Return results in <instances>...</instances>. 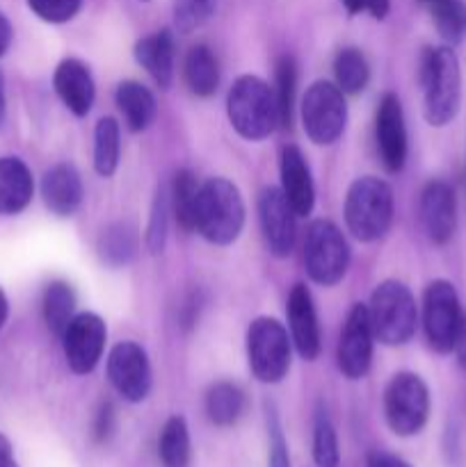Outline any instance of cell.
<instances>
[{
    "mask_svg": "<svg viewBox=\"0 0 466 467\" xmlns=\"http://www.w3.org/2000/svg\"><path fill=\"white\" fill-rule=\"evenodd\" d=\"M245 226V201L227 178H210L199 187L195 231L215 246H228Z\"/></svg>",
    "mask_w": 466,
    "mask_h": 467,
    "instance_id": "cell-1",
    "label": "cell"
},
{
    "mask_svg": "<svg viewBox=\"0 0 466 467\" xmlns=\"http://www.w3.org/2000/svg\"><path fill=\"white\" fill-rule=\"evenodd\" d=\"M423 112L432 126H446L455 119L461 99V73L455 50L448 46L425 48L420 57Z\"/></svg>",
    "mask_w": 466,
    "mask_h": 467,
    "instance_id": "cell-2",
    "label": "cell"
},
{
    "mask_svg": "<svg viewBox=\"0 0 466 467\" xmlns=\"http://www.w3.org/2000/svg\"><path fill=\"white\" fill-rule=\"evenodd\" d=\"M228 121L240 137L260 141L279 126L274 89L256 76H240L233 82L227 99Z\"/></svg>",
    "mask_w": 466,
    "mask_h": 467,
    "instance_id": "cell-3",
    "label": "cell"
},
{
    "mask_svg": "<svg viewBox=\"0 0 466 467\" xmlns=\"http://www.w3.org/2000/svg\"><path fill=\"white\" fill-rule=\"evenodd\" d=\"M347 231L359 242H375L387 235L393 222V192L384 181L364 176L355 181L345 196Z\"/></svg>",
    "mask_w": 466,
    "mask_h": 467,
    "instance_id": "cell-4",
    "label": "cell"
},
{
    "mask_svg": "<svg viewBox=\"0 0 466 467\" xmlns=\"http://www.w3.org/2000/svg\"><path fill=\"white\" fill-rule=\"evenodd\" d=\"M375 340L387 347H400L411 340L418 324V308L409 287L400 281H384L375 287L368 304Z\"/></svg>",
    "mask_w": 466,
    "mask_h": 467,
    "instance_id": "cell-5",
    "label": "cell"
},
{
    "mask_svg": "<svg viewBox=\"0 0 466 467\" xmlns=\"http://www.w3.org/2000/svg\"><path fill=\"white\" fill-rule=\"evenodd\" d=\"M384 418L396 436H416L428 424L429 390L420 377L400 372L384 390Z\"/></svg>",
    "mask_w": 466,
    "mask_h": 467,
    "instance_id": "cell-6",
    "label": "cell"
},
{
    "mask_svg": "<svg viewBox=\"0 0 466 467\" xmlns=\"http://www.w3.org/2000/svg\"><path fill=\"white\" fill-rule=\"evenodd\" d=\"M304 265L311 281L318 285H336L350 267V246L341 228L327 219H315L306 231Z\"/></svg>",
    "mask_w": 466,
    "mask_h": 467,
    "instance_id": "cell-7",
    "label": "cell"
},
{
    "mask_svg": "<svg viewBox=\"0 0 466 467\" xmlns=\"http://www.w3.org/2000/svg\"><path fill=\"white\" fill-rule=\"evenodd\" d=\"M247 360L260 383H279L291 369V340L283 324L259 317L247 331Z\"/></svg>",
    "mask_w": 466,
    "mask_h": 467,
    "instance_id": "cell-8",
    "label": "cell"
},
{
    "mask_svg": "<svg viewBox=\"0 0 466 467\" xmlns=\"http://www.w3.org/2000/svg\"><path fill=\"white\" fill-rule=\"evenodd\" d=\"M302 123L309 140L318 146L338 141L347 123L345 94L327 80H318L306 89L302 99Z\"/></svg>",
    "mask_w": 466,
    "mask_h": 467,
    "instance_id": "cell-9",
    "label": "cell"
},
{
    "mask_svg": "<svg viewBox=\"0 0 466 467\" xmlns=\"http://www.w3.org/2000/svg\"><path fill=\"white\" fill-rule=\"evenodd\" d=\"M464 310L455 287L448 281H432L423 296V328L428 345L437 354H450L460 333Z\"/></svg>",
    "mask_w": 466,
    "mask_h": 467,
    "instance_id": "cell-10",
    "label": "cell"
},
{
    "mask_svg": "<svg viewBox=\"0 0 466 467\" xmlns=\"http://www.w3.org/2000/svg\"><path fill=\"white\" fill-rule=\"evenodd\" d=\"M108 379L114 390L131 404H140L149 397L154 374L149 356L137 342H119L108 356Z\"/></svg>",
    "mask_w": 466,
    "mask_h": 467,
    "instance_id": "cell-11",
    "label": "cell"
},
{
    "mask_svg": "<svg viewBox=\"0 0 466 467\" xmlns=\"http://www.w3.org/2000/svg\"><path fill=\"white\" fill-rule=\"evenodd\" d=\"M373 342L375 333L370 327L368 317V306L355 304L347 313L345 324H343L341 340H338V369L343 377L352 379H364L368 374L370 363H373Z\"/></svg>",
    "mask_w": 466,
    "mask_h": 467,
    "instance_id": "cell-12",
    "label": "cell"
},
{
    "mask_svg": "<svg viewBox=\"0 0 466 467\" xmlns=\"http://www.w3.org/2000/svg\"><path fill=\"white\" fill-rule=\"evenodd\" d=\"M108 328L105 322L94 313H80L69 322L62 333L64 358L73 374H90L103 356Z\"/></svg>",
    "mask_w": 466,
    "mask_h": 467,
    "instance_id": "cell-13",
    "label": "cell"
},
{
    "mask_svg": "<svg viewBox=\"0 0 466 467\" xmlns=\"http://www.w3.org/2000/svg\"><path fill=\"white\" fill-rule=\"evenodd\" d=\"M259 219L265 244L274 258H286L292 254L297 235V214L281 187H265L259 196Z\"/></svg>",
    "mask_w": 466,
    "mask_h": 467,
    "instance_id": "cell-14",
    "label": "cell"
},
{
    "mask_svg": "<svg viewBox=\"0 0 466 467\" xmlns=\"http://www.w3.org/2000/svg\"><path fill=\"white\" fill-rule=\"evenodd\" d=\"M375 141L384 169L391 173L402 171L407 162V126L402 103L396 94L387 91L379 99L375 117Z\"/></svg>",
    "mask_w": 466,
    "mask_h": 467,
    "instance_id": "cell-15",
    "label": "cell"
},
{
    "mask_svg": "<svg viewBox=\"0 0 466 467\" xmlns=\"http://www.w3.org/2000/svg\"><path fill=\"white\" fill-rule=\"evenodd\" d=\"M420 223L434 244H446L457 231L455 190L443 181H429L420 192Z\"/></svg>",
    "mask_w": 466,
    "mask_h": 467,
    "instance_id": "cell-16",
    "label": "cell"
},
{
    "mask_svg": "<svg viewBox=\"0 0 466 467\" xmlns=\"http://www.w3.org/2000/svg\"><path fill=\"white\" fill-rule=\"evenodd\" d=\"M292 345L304 360H315L320 354V327L309 287L297 283L286 306Z\"/></svg>",
    "mask_w": 466,
    "mask_h": 467,
    "instance_id": "cell-17",
    "label": "cell"
},
{
    "mask_svg": "<svg viewBox=\"0 0 466 467\" xmlns=\"http://www.w3.org/2000/svg\"><path fill=\"white\" fill-rule=\"evenodd\" d=\"M279 171H281L283 196H286L288 203L292 205L297 217H306V214L313 210L315 187L304 153H302L295 144L283 146Z\"/></svg>",
    "mask_w": 466,
    "mask_h": 467,
    "instance_id": "cell-18",
    "label": "cell"
},
{
    "mask_svg": "<svg viewBox=\"0 0 466 467\" xmlns=\"http://www.w3.org/2000/svg\"><path fill=\"white\" fill-rule=\"evenodd\" d=\"M53 87L59 100L69 108V112H73L76 117H87L90 114L91 105H94L96 87L90 68L80 59H62L58 68H55Z\"/></svg>",
    "mask_w": 466,
    "mask_h": 467,
    "instance_id": "cell-19",
    "label": "cell"
},
{
    "mask_svg": "<svg viewBox=\"0 0 466 467\" xmlns=\"http://www.w3.org/2000/svg\"><path fill=\"white\" fill-rule=\"evenodd\" d=\"M41 199L58 217H71L82 203L80 173L71 164H55L41 178Z\"/></svg>",
    "mask_w": 466,
    "mask_h": 467,
    "instance_id": "cell-20",
    "label": "cell"
},
{
    "mask_svg": "<svg viewBox=\"0 0 466 467\" xmlns=\"http://www.w3.org/2000/svg\"><path fill=\"white\" fill-rule=\"evenodd\" d=\"M174 57L176 46L169 30H158L154 35L142 36L135 44V59L158 87L167 89L174 80Z\"/></svg>",
    "mask_w": 466,
    "mask_h": 467,
    "instance_id": "cell-21",
    "label": "cell"
},
{
    "mask_svg": "<svg viewBox=\"0 0 466 467\" xmlns=\"http://www.w3.org/2000/svg\"><path fill=\"white\" fill-rule=\"evenodd\" d=\"M35 194L27 164L18 158H0V214H18Z\"/></svg>",
    "mask_w": 466,
    "mask_h": 467,
    "instance_id": "cell-22",
    "label": "cell"
},
{
    "mask_svg": "<svg viewBox=\"0 0 466 467\" xmlns=\"http://www.w3.org/2000/svg\"><path fill=\"white\" fill-rule=\"evenodd\" d=\"M114 99H117L119 112L123 114V121H126L128 130L131 132H142L154 123L155 112H158V105H155L154 94H151L142 82H135V80L119 82Z\"/></svg>",
    "mask_w": 466,
    "mask_h": 467,
    "instance_id": "cell-23",
    "label": "cell"
},
{
    "mask_svg": "<svg viewBox=\"0 0 466 467\" xmlns=\"http://www.w3.org/2000/svg\"><path fill=\"white\" fill-rule=\"evenodd\" d=\"M183 78L190 91L201 99H208L217 91L219 85V64L208 46H192L183 62Z\"/></svg>",
    "mask_w": 466,
    "mask_h": 467,
    "instance_id": "cell-24",
    "label": "cell"
},
{
    "mask_svg": "<svg viewBox=\"0 0 466 467\" xmlns=\"http://www.w3.org/2000/svg\"><path fill=\"white\" fill-rule=\"evenodd\" d=\"M140 251V235L137 228L128 222L110 223L99 237V255L110 267H123L132 263Z\"/></svg>",
    "mask_w": 466,
    "mask_h": 467,
    "instance_id": "cell-25",
    "label": "cell"
},
{
    "mask_svg": "<svg viewBox=\"0 0 466 467\" xmlns=\"http://www.w3.org/2000/svg\"><path fill=\"white\" fill-rule=\"evenodd\" d=\"M158 456L163 467H187L192 459L190 445V429H187L185 418L172 415L164 422L163 431L158 438Z\"/></svg>",
    "mask_w": 466,
    "mask_h": 467,
    "instance_id": "cell-26",
    "label": "cell"
},
{
    "mask_svg": "<svg viewBox=\"0 0 466 467\" xmlns=\"http://www.w3.org/2000/svg\"><path fill=\"white\" fill-rule=\"evenodd\" d=\"M206 413L215 427H231L245 413V395L233 383H215L206 395Z\"/></svg>",
    "mask_w": 466,
    "mask_h": 467,
    "instance_id": "cell-27",
    "label": "cell"
},
{
    "mask_svg": "<svg viewBox=\"0 0 466 467\" xmlns=\"http://www.w3.org/2000/svg\"><path fill=\"white\" fill-rule=\"evenodd\" d=\"M199 182L190 169H181L176 171L169 190V208H172L176 223L183 231H195V213H196V199H199Z\"/></svg>",
    "mask_w": 466,
    "mask_h": 467,
    "instance_id": "cell-28",
    "label": "cell"
},
{
    "mask_svg": "<svg viewBox=\"0 0 466 467\" xmlns=\"http://www.w3.org/2000/svg\"><path fill=\"white\" fill-rule=\"evenodd\" d=\"M73 313H76V295H73L71 285L64 281L48 283L44 292V319L50 333L62 337L64 328L76 317Z\"/></svg>",
    "mask_w": 466,
    "mask_h": 467,
    "instance_id": "cell-29",
    "label": "cell"
},
{
    "mask_svg": "<svg viewBox=\"0 0 466 467\" xmlns=\"http://www.w3.org/2000/svg\"><path fill=\"white\" fill-rule=\"evenodd\" d=\"M334 76H336V87L343 94H361L370 80V68L364 53L359 48L338 50L336 59H334Z\"/></svg>",
    "mask_w": 466,
    "mask_h": 467,
    "instance_id": "cell-30",
    "label": "cell"
},
{
    "mask_svg": "<svg viewBox=\"0 0 466 467\" xmlns=\"http://www.w3.org/2000/svg\"><path fill=\"white\" fill-rule=\"evenodd\" d=\"M432 16L439 35L448 44H460L466 36V3L464 0H420Z\"/></svg>",
    "mask_w": 466,
    "mask_h": 467,
    "instance_id": "cell-31",
    "label": "cell"
},
{
    "mask_svg": "<svg viewBox=\"0 0 466 467\" xmlns=\"http://www.w3.org/2000/svg\"><path fill=\"white\" fill-rule=\"evenodd\" d=\"M119 123L114 119L105 117L96 123L94 130V169L99 176L110 178L119 167Z\"/></svg>",
    "mask_w": 466,
    "mask_h": 467,
    "instance_id": "cell-32",
    "label": "cell"
},
{
    "mask_svg": "<svg viewBox=\"0 0 466 467\" xmlns=\"http://www.w3.org/2000/svg\"><path fill=\"white\" fill-rule=\"evenodd\" d=\"M277 87L274 89V100H277L279 112V126L291 128L292 123V109H295V89H297V64L295 57L291 55H281L277 59Z\"/></svg>",
    "mask_w": 466,
    "mask_h": 467,
    "instance_id": "cell-33",
    "label": "cell"
},
{
    "mask_svg": "<svg viewBox=\"0 0 466 467\" xmlns=\"http://www.w3.org/2000/svg\"><path fill=\"white\" fill-rule=\"evenodd\" d=\"M313 461L318 467H338L341 465V450H338V436L329 420L327 409L318 406L313 420Z\"/></svg>",
    "mask_w": 466,
    "mask_h": 467,
    "instance_id": "cell-34",
    "label": "cell"
},
{
    "mask_svg": "<svg viewBox=\"0 0 466 467\" xmlns=\"http://www.w3.org/2000/svg\"><path fill=\"white\" fill-rule=\"evenodd\" d=\"M169 213H172V208H169V192L160 187L154 196V203H151V217L149 226H146V249L151 254H160L164 249Z\"/></svg>",
    "mask_w": 466,
    "mask_h": 467,
    "instance_id": "cell-35",
    "label": "cell"
},
{
    "mask_svg": "<svg viewBox=\"0 0 466 467\" xmlns=\"http://www.w3.org/2000/svg\"><path fill=\"white\" fill-rule=\"evenodd\" d=\"M85 0H27V7L46 23H67L80 12Z\"/></svg>",
    "mask_w": 466,
    "mask_h": 467,
    "instance_id": "cell-36",
    "label": "cell"
},
{
    "mask_svg": "<svg viewBox=\"0 0 466 467\" xmlns=\"http://www.w3.org/2000/svg\"><path fill=\"white\" fill-rule=\"evenodd\" d=\"M268 441H270L268 467H292L281 422H279L277 418V410L270 409V406H268Z\"/></svg>",
    "mask_w": 466,
    "mask_h": 467,
    "instance_id": "cell-37",
    "label": "cell"
},
{
    "mask_svg": "<svg viewBox=\"0 0 466 467\" xmlns=\"http://www.w3.org/2000/svg\"><path fill=\"white\" fill-rule=\"evenodd\" d=\"M341 3L352 16H356V14H370L377 21L387 18L388 9H391V0H341Z\"/></svg>",
    "mask_w": 466,
    "mask_h": 467,
    "instance_id": "cell-38",
    "label": "cell"
},
{
    "mask_svg": "<svg viewBox=\"0 0 466 467\" xmlns=\"http://www.w3.org/2000/svg\"><path fill=\"white\" fill-rule=\"evenodd\" d=\"M112 427H114V409L110 401H105V404H101L99 413H96V420H94V441L96 442L108 441L110 433H112Z\"/></svg>",
    "mask_w": 466,
    "mask_h": 467,
    "instance_id": "cell-39",
    "label": "cell"
},
{
    "mask_svg": "<svg viewBox=\"0 0 466 467\" xmlns=\"http://www.w3.org/2000/svg\"><path fill=\"white\" fill-rule=\"evenodd\" d=\"M365 467H411L405 459L396 454H388V451H370L368 459H365Z\"/></svg>",
    "mask_w": 466,
    "mask_h": 467,
    "instance_id": "cell-40",
    "label": "cell"
},
{
    "mask_svg": "<svg viewBox=\"0 0 466 467\" xmlns=\"http://www.w3.org/2000/svg\"><path fill=\"white\" fill-rule=\"evenodd\" d=\"M12 36H14L12 23H9V18L0 12V57L7 53L9 44H12Z\"/></svg>",
    "mask_w": 466,
    "mask_h": 467,
    "instance_id": "cell-41",
    "label": "cell"
},
{
    "mask_svg": "<svg viewBox=\"0 0 466 467\" xmlns=\"http://www.w3.org/2000/svg\"><path fill=\"white\" fill-rule=\"evenodd\" d=\"M0 467H18L16 459H14L12 442L7 441L5 433H0Z\"/></svg>",
    "mask_w": 466,
    "mask_h": 467,
    "instance_id": "cell-42",
    "label": "cell"
},
{
    "mask_svg": "<svg viewBox=\"0 0 466 467\" xmlns=\"http://www.w3.org/2000/svg\"><path fill=\"white\" fill-rule=\"evenodd\" d=\"M452 351L457 354V360H460L461 368L466 369V315L464 319H461V327H460V333H457V340H455V347H452Z\"/></svg>",
    "mask_w": 466,
    "mask_h": 467,
    "instance_id": "cell-43",
    "label": "cell"
},
{
    "mask_svg": "<svg viewBox=\"0 0 466 467\" xmlns=\"http://www.w3.org/2000/svg\"><path fill=\"white\" fill-rule=\"evenodd\" d=\"M5 117H7V94H5V76L0 71V128L5 126Z\"/></svg>",
    "mask_w": 466,
    "mask_h": 467,
    "instance_id": "cell-44",
    "label": "cell"
},
{
    "mask_svg": "<svg viewBox=\"0 0 466 467\" xmlns=\"http://www.w3.org/2000/svg\"><path fill=\"white\" fill-rule=\"evenodd\" d=\"M9 317V304H7V296H5V292L0 290V328L5 327V322H7Z\"/></svg>",
    "mask_w": 466,
    "mask_h": 467,
    "instance_id": "cell-45",
    "label": "cell"
},
{
    "mask_svg": "<svg viewBox=\"0 0 466 467\" xmlns=\"http://www.w3.org/2000/svg\"><path fill=\"white\" fill-rule=\"evenodd\" d=\"M190 3H195L196 7H201L204 9V12H213V7H215V0H190Z\"/></svg>",
    "mask_w": 466,
    "mask_h": 467,
    "instance_id": "cell-46",
    "label": "cell"
},
{
    "mask_svg": "<svg viewBox=\"0 0 466 467\" xmlns=\"http://www.w3.org/2000/svg\"><path fill=\"white\" fill-rule=\"evenodd\" d=\"M142 3H149V0H142Z\"/></svg>",
    "mask_w": 466,
    "mask_h": 467,
    "instance_id": "cell-47",
    "label": "cell"
}]
</instances>
